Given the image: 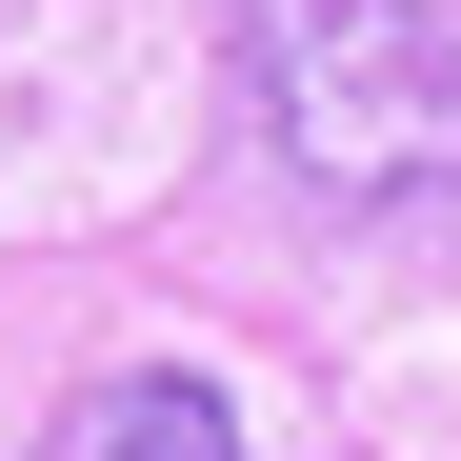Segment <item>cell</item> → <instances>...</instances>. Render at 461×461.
I'll list each match as a JSON object with an SVG mask.
<instances>
[{"label": "cell", "instance_id": "cell-2", "mask_svg": "<svg viewBox=\"0 0 461 461\" xmlns=\"http://www.w3.org/2000/svg\"><path fill=\"white\" fill-rule=\"evenodd\" d=\"M60 461H241V402H221L201 361H121L101 402H81V441Z\"/></svg>", "mask_w": 461, "mask_h": 461}, {"label": "cell", "instance_id": "cell-1", "mask_svg": "<svg viewBox=\"0 0 461 461\" xmlns=\"http://www.w3.org/2000/svg\"><path fill=\"white\" fill-rule=\"evenodd\" d=\"M221 41L301 201H461V0H221Z\"/></svg>", "mask_w": 461, "mask_h": 461}]
</instances>
